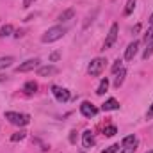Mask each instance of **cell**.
<instances>
[{
    "mask_svg": "<svg viewBox=\"0 0 153 153\" xmlns=\"http://www.w3.org/2000/svg\"><path fill=\"white\" fill-rule=\"evenodd\" d=\"M152 53H153V41H150V43H148V46H146V50H144V53H143V59H144V61H148V59L152 57Z\"/></svg>",
    "mask_w": 153,
    "mask_h": 153,
    "instance_id": "ffe728a7",
    "label": "cell"
},
{
    "mask_svg": "<svg viewBox=\"0 0 153 153\" xmlns=\"http://www.w3.org/2000/svg\"><path fill=\"white\" fill-rule=\"evenodd\" d=\"M121 68H123V62H121V61H119V59H117V61H116L114 64H112V71H119V70H121Z\"/></svg>",
    "mask_w": 153,
    "mask_h": 153,
    "instance_id": "d4e9b609",
    "label": "cell"
},
{
    "mask_svg": "<svg viewBox=\"0 0 153 153\" xmlns=\"http://www.w3.org/2000/svg\"><path fill=\"white\" fill-rule=\"evenodd\" d=\"M80 153H84V152H80Z\"/></svg>",
    "mask_w": 153,
    "mask_h": 153,
    "instance_id": "836d02e7",
    "label": "cell"
},
{
    "mask_svg": "<svg viewBox=\"0 0 153 153\" xmlns=\"http://www.w3.org/2000/svg\"><path fill=\"white\" fill-rule=\"evenodd\" d=\"M70 143H71V144L76 143V132L75 130H71V134H70Z\"/></svg>",
    "mask_w": 153,
    "mask_h": 153,
    "instance_id": "4316f807",
    "label": "cell"
},
{
    "mask_svg": "<svg viewBox=\"0 0 153 153\" xmlns=\"http://www.w3.org/2000/svg\"><path fill=\"white\" fill-rule=\"evenodd\" d=\"M105 64H107V61H105V59L96 57V59H93V61L89 62V66H87V73H89L91 76H98L102 71H103Z\"/></svg>",
    "mask_w": 153,
    "mask_h": 153,
    "instance_id": "3957f363",
    "label": "cell"
},
{
    "mask_svg": "<svg viewBox=\"0 0 153 153\" xmlns=\"http://www.w3.org/2000/svg\"><path fill=\"white\" fill-rule=\"evenodd\" d=\"M32 2H36V0H25V7H29V5H30Z\"/></svg>",
    "mask_w": 153,
    "mask_h": 153,
    "instance_id": "4dcf8cb0",
    "label": "cell"
},
{
    "mask_svg": "<svg viewBox=\"0 0 153 153\" xmlns=\"http://www.w3.org/2000/svg\"><path fill=\"white\" fill-rule=\"evenodd\" d=\"M39 66V59H29L25 62H22L20 66H16V73H25V71H32L34 68Z\"/></svg>",
    "mask_w": 153,
    "mask_h": 153,
    "instance_id": "8992f818",
    "label": "cell"
},
{
    "mask_svg": "<svg viewBox=\"0 0 153 153\" xmlns=\"http://www.w3.org/2000/svg\"><path fill=\"white\" fill-rule=\"evenodd\" d=\"M117 150H119V144H112V146H109V148H105V150H103L102 153H116Z\"/></svg>",
    "mask_w": 153,
    "mask_h": 153,
    "instance_id": "cb8c5ba5",
    "label": "cell"
},
{
    "mask_svg": "<svg viewBox=\"0 0 153 153\" xmlns=\"http://www.w3.org/2000/svg\"><path fill=\"white\" fill-rule=\"evenodd\" d=\"M135 2H137V0H128V2H126V5H125V11H123V13H125L126 16L134 13V7H135Z\"/></svg>",
    "mask_w": 153,
    "mask_h": 153,
    "instance_id": "d6986e66",
    "label": "cell"
},
{
    "mask_svg": "<svg viewBox=\"0 0 153 153\" xmlns=\"http://www.w3.org/2000/svg\"><path fill=\"white\" fill-rule=\"evenodd\" d=\"M117 30H119V25H117V23H112L111 29H109V34H107V38H105V43H103V48H102V50H109V48L116 43V39H117Z\"/></svg>",
    "mask_w": 153,
    "mask_h": 153,
    "instance_id": "277c9868",
    "label": "cell"
},
{
    "mask_svg": "<svg viewBox=\"0 0 153 153\" xmlns=\"http://www.w3.org/2000/svg\"><path fill=\"white\" fill-rule=\"evenodd\" d=\"M150 41H153V25H150V29H148L146 34H144V43L148 45Z\"/></svg>",
    "mask_w": 153,
    "mask_h": 153,
    "instance_id": "7402d4cb",
    "label": "cell"
},
{
    "mask_svg": "<svg viewBox=\"0 0 153 153\" xmlns=\"http://www.w3.org/2000/svg\"><path fill=\"white\" fill-rule=\"evenodd\" d=\"M25 135H27V132H25V130H20V132H16V134L11 135V141H13V143H18V141H22V139H25Z\"/></svg>",
    "mask_w": 153,
    "mask_h": 153,
    "instance_id": "ac0fdd59",
    "label": "cell"
},
{
    "mask_svg": "<svg viewBox=\"0 0 153 153\" xmlns=\"http://www.w3.org/2000/svg\"><path fill=\"white\" fill-rule=\"evenodd\" d=\"M82 144H84V148H91V146H94V135H93L91 130H85V132L82 134Z\"/></svg>",
    "mask_w": 153,
    "mask_h": 153,
    "instance_id": "30bf717a",
    "label": "cell"
},
{
    "mask_svg": "<svg viewBox=\"0 0 153 153\" xmlns=\"http://www.w3.org/2000/svg\"><path fill=\"white\" fill-rule=\"evenodd\" d=\"M146 117H148V119H152V117H153V103H152V107L148 109V114H146Z\"/></svg>",
    "mask_w": 153,
    "mask_h": 153,
    "instance_id": "f1b7e54d",
    "label": "cell"
},
{
    "mask_svg": "<svg viewBox=\"0 0 153 153\" xmlns=\"http://www.w3.org/2000/svg\"><path fill=\"white\" fill-rule=\"evenodd\" d=\"M137 50H139V41H132V43L126 46V50H125V59H126V61H134Z\"/></svg>",
    "mask_w": 153,
    "mask_h": 153,
    "instance_id": "ba28073f",
    "label": "cell"
},
{
    "mask_svg": "<svg viewBox=\"0 0 153 153\" xmlns=\"http://www.w3.org/2000/svg\"><path fill=\"white\" fill-rule=\"evenodd\" d=\"M125 76H126V70H125V68H121L119 71H116V78H114V85L116 87H121V85H123Z\"/></svg>",
    "mask_w": 153,
    "mask_h": 153,
    "instance_id": "7c38bea8",
    "label": "cell"
},
{
    "mask_svg": "<svg viewBox=\"0 0 153 153\" xmlns=\"http://www.w3.org/2000/svg\"><path fill=\"white\" fill-rule=\"evenodd\" d=\"M119 109V102L116 98H109L103 105H102V111L103 112H109V111H117Z\"/></svg>",
    "mask_w": 153,
    "mask_h": 153,
    "instance_id": "8fae6325",
    "label": "cell"
},
{
    "mask_svg": "<svg viewBox=\"0 0 153 153\" xmlns=\"http://www.w3.org/2000/svg\"><path fill=\"white\" fill-rule=\"evenodd\" d=\"M121 153H135V146H126V148H123Z\"/></svg>",
    "mask_w": 153,
    "mask_h": 153,
    "instance_id": "83f0119b",
    "label": "cell"
},
{
    "mask_svg": "<svg viewBox=\"0 0 153 153\" xmlns=\"http://www.w3.org/2000/svg\"><path fill=\"white\" fill-rule=\"evenodd\" d=\"M107 89H109V78H102V82H100V85H98V89H96V94L102 96V94L107 93Z\"/></svg>",
    "mask_w": 153,
    "mask_h": 153,
    "instance_id": "5bb4252c",
    "label": "cell"
},
{
    "mask_svg": "<svg viewBox=\"0 0 153 153\" xmlns=\"http://www.w3.org/2000/svg\"><path fill=\"white\" fill-rule=\"evenodd\" d=\"M59 70L55 68V66H52V64H48V66H39L38 68V75L39 76H52L55 75Z\"/></svg>",
    "mask_w": 153,
    "mask_h": 153,
    "instance_id": "9c48e42d",
    "label": "cell"
},
{
    "mask_svg": "<svg viewBox=\"0 0 153 153\" xmlns=\"http://www.w3.org/2000/svg\"><path fill=\"white\" fill-rule=\"evenodd\" d=\"M64 34H66V29L61 27V25H55V27H50V29L43 34L41 41H43V43H53V41H59Z\"/></svg>",
    "mask_w": 153,
    "mask_h": 153,
    "instance_id": "6da1fadb",
    "label": "cell"
},
{
    "mask_svg": "<svg viewBox=\"0 0 153 153\" xmlns=\"http://www.w3.org/2000/svg\"><path fill=\"white\" fill-rule=\"evenodd\" d=\"M146 153H153V150H150V152H146Z\"/></svg>",
    "mask_w": 153,
    "mask_h": 153,
    "instance_id": "d6a6232c",
    "label": "cell"
},
{
    "mask_svg": "<svg viewBox=\"0 0 153 153\" xmlns=\"http://www.w3.org/2000/svg\"><path fill=\"white\" fill-rule=\"evenodd\" d=\"M13 32H14L13 25H11V23H5V25H4V27L0 29V38H2V39H4V38H9V36H11Z\"/></svg>",
    "mask_w": 153,
    "mask_h": 153,
    "instance_id": "2e32d148",
    "label": "cell"
},
{
    "mask_svg": "<svg viewBox=\"0 0 153 153\" xmlns=\"http://www.w3.org/2000/svg\"><path fill=\"white\" fill-rule=\"evenodd\" d=\"M5 119L16 126H25L30 123V116L29 114H20V112H5Z\"/></svg>",
    "mask_w": 153,
    "mask_h": 153,
    "instance_id": "7a4b0ae2",
    "label": "cell"
},
{
    "mask_svg": "<svg viewBox=\"0 0 153 153\" xmlns=\"http://www.w3.org/2000/svg\"><path fill=\"white\" fill-rule=\"evenodd\" d=\"M59 57H61V53H59V52H53V53L50 55V61L55 62V61H59Z\"/></svg>",
    "mask_w": 153,
    "mask_h": 153,
    "instance_id": "484cf974",
    "label": "cell"
},
{
    "mask_svg": "<svg viewBox=\"0 0 153 153\" xmlns=\"http://www.w3.org/2000/svg\"><path fill=\"white\" fill-rule=\"evenodd\" d=\"M80 112L84 117H94V116L98 114V109L93 105V103H89V102H82V105H80Z\"/></svg>",
    "mask_w": 153,
    "mask_h": 153,
    "instance_id": "52a82bcc",
    "label": "cell"
},
{
    "mask_svg": "<svg viewBox=\"0 0 153 153\" xmlns=\"http://www.w3.org/2000/svg\"><path fill=\"white\" fill-rule=\"evenodd\" d=\"M150 23H152V25H153V13H152V14H150Z\"/></svg>",
    "mask_w": 153,
    "mask_h": 153,
    "instance_id": "1f68e13d",
    "label": "cell"
},
{
    "mask_svg": "<svg viewBox=\"0 0 153 153\" xmlns=\"http://www.w3.org/2000/svg\"><path fill=\"white\" fill-rule=\"evenodd\" d=\"M116 132H117V128H116L114 125H111V126H107V128H105V135H107V137L116 135Z\"/></svg>",
    "mask_w": 153,
    "mask_h": 153,
    "instance_id": "603a6c76",
    "label": "cell"
},
{
    "mask_svg": "<svg viewBox=\"0 0 153 153\" xmlns=\"http://www.w3.org/2000/svg\"><path fill=\"white\" fill-rule=\"evenodd\" d=\"M70 18H73V9H68V11H64V13L59 16V20H61V22H68Z\"/></svg>",
    "mask_w": 153,
    "mask_h": 153,
    "instance_id": "44dd1931",
    "label": "cell"
},
{
    "mask_svg": "<svg viewBox=\"0 0 153 153\" xmlns=\"http://www.w3.org/2000/svg\"><path fill=\"white\" fill-rule=\"evenodd\" d=\"M23 91H25V94H34V93L38 91V84H36L34 80H29V82H25Z\"/></svg>",
    "mask_w": 153,
    "mask_h": 153,
    "instance_id": "4fadbf2b",
    "label": "cell"
},
{
    "mask_svg": "<svg viewBox=\"0 0 153 153\" xmlns=\"http://www.w3.org/2000/svg\"><path fill=\"white\" fill-rule=\"evenodd\" d=\"M135 144H137V137H135L134 134H132V135H126V137L121 141V146H123V148H126V146H135Z\"/></svg>",
    "mask_w": 153,
    "mask_h": 153,
    "instance_id": "9a60e30c",
    "label": "cell"
},
{
    "mask_svg": "<svg viewBox=\"0 0 153 153\" xmlns=\"http://www.w3.org/2000/svg\"><path fill=\"white\" fill-rule=\"evenodd\" d=\"M52 94H53V96H55V100H57V102H61V103H66V102L71 98L70 91H68V89H64V87H59V85H53V87H52Z\"/></svg>",
    "mask_w": 153,
    "mask_h": 153,
    "instance_id": "5b68a950",
    "label": "cell"
},
{
    "mask_svg": "<svg viewBox=\"0 0 153 153\" xmlns=\"http://www.w3.org/2000/svg\"><path fill=\"white\" fill-rule=\"evenodd\" d=\"M13 62H14V57H0V70L13 66Z\"/></svg>",
    "mask_w": 153,
    "mask_h": 153,
    "instance_id": "e0dca14e",
    "label": "cell"
},
{
    "mask_svg": "<svg viewBox=\"0 0 153 153\" xmlns=\"http://www.w3.org/2000/svg\"><path fill=\"white\" fill-rule=\"evenodd\" d=\"M22 36H23V30H16L14 32V38H22Z\"/></svg>",
    "mask_w": 153,
    "mask_h": 153,
    "instance_id": "f546056e",
    "label": "cell"
}]
</instances>
